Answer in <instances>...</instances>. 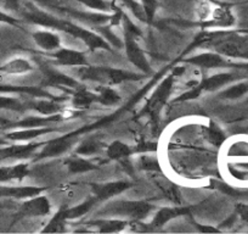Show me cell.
Masks as SVG:
<instances>
[{"label":"cell","mask_w":248,"mask_h":234,"mask_svg":"<svg viewBox=\"0 0 248 234\" xmlns=\"http://www.w3.org/2000/svg\"><path fill=\"white\" fill-rule=\"evenodd\" d=\"M154 206L145 201H129V200H118V201L109 202L105 207L97 211L100 215L107 216H119L125 217L132 221H140L145 218Z\"/></svg>","instance_id":"obj_1"},{"label":"cell","mask_w":248,"mask_h":234,"mask_svg":"<svg viewBox=\"0 0 248 234\" xmlns=\"http://www.w3.org/2000/svg\"><path fill=\"white\" fill-rule=\"evenodd\" d=\"M78 75L82 80L93 81V82L101 83V84H119V83L127 82V81L139 80L140 76L135 73L125 72V71L117 70L109 67H83L78 71Z\"/></svg>","instance_id":"obj_2"},{"label":"cell","mask_w":248,"mask_h":234,"mask_svg":"<svg viewBox=\"0 0 248 234\" xmlns=\"http://www.w3.org/2000/svg\"><path fill=\"white\" fill-rule=\"evenodd\" d=\"M56 30L63 31V32L68 33V34H71L72 37L78 38V39H82L90 50H97V49L111 50L109 44L101 37V35L97 34V33L95 32H92V31L89 30H85V28L80 27V26L76 25V23L70 22V21L60 20L59 18Z\"/></svg>","instance_id":"obj_3"},{"label":"cell","mask_w":248,"mask_h":234,"mask_svg":"<svg viewBox=\"0 0 248 234\" xmlns=\"http://www.w3.org/2000/svg\"><path fill=\"white\" fill-rule=\"evenodd\" d=\"M173 84L174 75L168 76V77L157 87V89L155 90V93L149 99V101H147L146 106H145L144 109L145 114L151 116L152 118H156V117L158 116L162 107L164 106V104H166L167 100H168L169 95H170L171 89H173Z\"/></svg>","instance_id":"obj_4"},{"label":"cell","mask_w":248,"mask_h":234,"mask_svg":"<svg viewBox=\"0 0 248 234\" xmlns=\"http://www.w3.org/2000/svg\"><path fill=\"white\" fill-rule=\"evenodd\" d=\"M50 209H51V205H50L49 199L46 197H43L40 194L35 195V197L30 198L21 204L17 211V218L45 216V215L49 214Z\"/></svg>","instance_id":"obj_5"},{"label":"cell","mask_w":248,"mask_h":234,"mask_svg":"<svg viewBox=\"0 0 248 234\" xmlns=\"http://www.w3.org/2000/svg\"><path fill=\"white\" fill-rule=\"evenodd\" d=\"M124 45H125V52H127V56L130 63L134 66H137L142 72H151V66H150L149 61H147L144 51L138 45L134 35L124 34Z\"/></svg>","instance_id":"obj_6"},{"label":"cell","mask_w":248,"mask_h":234,"mask_svg":"<svg viewBox=\"0 0 248 234\" xmlns=\"http://www.w3.org/2000/svg\"><path fill=\"white\" fill-rule=\"evenodd\" d=\"M61 13L66 14V15H70L71 17L76 18V20L84 21L87 23H92L94 26L99 25H105V23L109 22L111 20V14H105V13H88V11H78V10H72L70 8H63V6H60L57 9Z\"/></svg>","instance_id":"obj_7"},{"label":"cell","mask_w":248,"mask_h":234,"mask_svg":"<svg viewBox=\"0 0 248 234\" xmlns=\"http://www.w3.org/2000/svg\"><path fill=\"white\" fill-rule=\"evenodd\" d=\"M128 188H130V183L119 181V182H111L106 183V184L93 185V192H94L95 199L97 201H102V200H108L116 195L121 194Z\"/></svg>","instance_id":"obj_8"},{"label":"cell","mask_w":248,"mask_h":234,"mask_svg":"<svg viewBox=\"0 0 248 234\" xmlns=\"http://www.w3.org/2000/svg\"><path fill=\"white\" fill-rule=\"evenodd\" d=\"M44 192V188L32 187H11V185H0V198H11V199H30Z\"/></svg>","instance_id":"obj_9"},{"label":"cell","mask_w":248,"mask_h":234,"mask_svg":"<svg viewBox=\"0 0 248 234\" xmlns=\"http://www.w3.org/2000/svg\"><path fill=\"white\" fill-rule=\"evenodd\" d=\"M39 144L35 143H27V144H15L9 147L0 148V160L4 159H26L33 155V152L38 149Z\"/></svg>","instance_id":"obj_10"},{"label":"cell","mask_w":248,"mask_h":234,"mask_svg":"<svg viewBox=\"0 0 248 234\" xmlns=\"http://www.w3.org/2000/svg\"><path fill=\"white\" fill-rule=\"evenodd\" d=\"M52 128H42V127H35V128H20V130L11 131L4 134L6 140H11V142H28L34 138L40 137L43 134L52 132Z\"/></svg>","instance_id":"obj_11"},{"label":"cell","mask_w":248,"mask_h":234,"mask_svg":"<svg viewBox=\"0 0 248 234\" xmlns=\"http://www.w3.org/2000/svg\"><path fill=\"white\" fill-rule=\"evenodd\" d=\"M55 59L60 65L63 66H87V59L84 54L77 50L72 49H61L56 50Z\"/></svg>","instance_id":"obj_12"},{"label":"cell","mask_w":248,"mask_h":234,"mask_svg":"<svg viewBox=\"0 0 248 234\" xmlns=\"http://www.w3.org/2000/svg\"><path fill=\"white\" fill-rule=\"evenodd\" d=\"M190 214V210L187 207H184L178 205L174 207H162L157 211L156 216L152 219V226L154 227H161L169 222L170 219L178 218L180 216H186Z\"/></svg>","instance_id":"obj_13"},{"label":"cell","mask_w":248,"mask_h":234,"mask_svg":"<svg viewBox=\"0 0 248 234\" xmlns=\"http://www.w3.org/2000/svg\"><path fill=\"white\" fill-rule=\"evenodd\" d=\"M33 40L35 44L43 50L52 51V50H59L61 45V40L56 33L49 32V31H37L32 34Z\"/></svg>","instance_id":"obj_14"},{"label":"cell","mask_w":248,"mask_h":234,"mask_svg":"<svg viewBox=\"0 0 248 234\" xmlns=\"http://www.w3.org/2000/svg\"><path fill=\"white\" fill-rule=\"evenodd\" d=\"M30 173L27 164H17L14 166H0V183L10 181H22Z\"/></svg>","instance_id":"obj_15"},{"label":"cell","mask_w":248,"mask_h":234,"mask_svg":"<svg viewBox=\"0 0 248 234\" xmlns=\"http://www.w3.org/2000/svg\"><path fill=\"white\" fill-rule=\"evenodd\" d=\"M71 144H72V140H71L68 137L59 138V139L51 140V142L45 144V147L43 148L42 151L38 154L37 159H45V157L59 156V155L63 154V152L71 147Z\"/></svg>","instance_id":"obj_16"},{"label":"cell","mask_w":248,"mask_h":234,"mask_svg":"<svg viewBox=\"0 0 248 234\" xmlns=\"http://www.w3.org/2000/svg\"><path fill=\"white\" fill-rule=\"evenodd\" d=\"M33 66L25 57H15L0 66V75H23L31 72Z\"/></svg>","instance_id":"obj_17"},{"label":"cell","mask_w":248,"mask_h":234,"mask_svg":"<svg viewBox=\"0 0 248 234\" xmlns=\"http://www.w3.org/2000/svg\"><path fill=\"white\" fill-rule=\"evenodd\" d=\"M45 84L52 85V87H66V88H76L78 85L77 81L71 78L70 76H66L57 71L50 70L49 67L44 68Z\"/></svg>","instance_id":"obj_18"},{"label":"cell","mask_w":248,"mask_h":234,"mask_svg":"<svg viewBox=\"0 0 248 234\" xmlns=\"http://www.w3.org/2000/svg\"><path fill=\"white\" fill-rule=\"evenodd\" d=\"M186 61L192 64V65H196L204 68L220 67V66L225 65V61H224L223 57L219 54H214V52H203V54L190 57V59H187Z\"/></svg>","instance_id":"obj_19"},{"label":"cell","mask_w":248,"mask_h":234,"mask_svg":"<svg viewBox=\"0 0 248 234\" xmlns=\"http://www.w3.org/2000/svg\"><path fill=\"white\" fill-rule=\"evenodd\" d=\"M0 93H3V94H27L37 98H50V99H54L51 94L44 92L42 88L35 87H20V85L0 84Z\"/></svg>","instance_id":"obj_20"},{"label":"cell","mask_w":248,"mask_h":234,"mask_svg":"<svg viewBox=\"0 0 248 234\" xmlns=\"http://www.w3.org/2000/svg\"><path fill=\"white\" fill-rule=\"evenodd\" d=\"M60 116H50V117H26L23 120L17 121V122H10L6 127L10 128H35V127H43V126H46L47 123L54 122V121H59Z\"/></svg>","instance_id":"obj_21"},{"label":"cell","mask_w":248,"mask_h":234,"mask_svg":"<svg viewBox=\"0 0 248 234\" xmlns=\"http://www.w3.org/2000/svg\"><path fill=\"white\" fill-rule=\"evenodd\" d=\"M90 226H94L97 231L101 233H114V232L123 231L128 226L127 221L123 219H113V218H105V219H95L90 222Z\"/></svg>","instance_id":"obj_22"},{"label":"cell","mask_w":248,"mask_h":234,"mask_svg":"<svg viewBox=\"0 0 248 234\" xmlns=\"http://www.w3.org/2000/svg\"><path fill=\"white\" fill-rule=\"evenodd\" d=\"M236 76L233 73H218V75L211 76V77L206 78L204 81H202L200 84H201L202 89L208 90V92H213L217 90L218 88H221L223 85L228 84L231 81L235 80Z\"/></svg>","instance_id":"obj_23"},{"label":"cell","mask_w":248,"mask_h":234,"mask_svg":"<svg viewBox=\"0 0 248 234\" xmlns=\"http://www.w3.org/2000/svg\"><path fill=\"white\" fill-rule=\"evenodd\" d=\"M130 154H132V149L127 144L118 142V140L109 144V147L107 148V156L111 160L121 161L122 164L129 160Z\"/></svg>","instance_id":"obj_24"},{"label":"cell","mask_w":248,"mask_h":234,"mask_svg":"<svg viewBox=\"0 0 248 234\" xmlns=\"http://www.w3.org/2000/svg\"><path fill=\"white\" fill-rule=\"evenodd\" d=\"M96 101V94L85 89H78L72 98V105L76 109H88Z\"/></svg>","instance_id":"obj_25"},{"label":"cell","mask_w":248,"mask_h":234,"mask_svg":"<svg viewBox=\"0 0 248 234\" xmlns=\"http://www.w3.org/2000/svg\"><path fill=\"white\" fill-rule=\"evenodd\" d=\"M156 184L161 188V190L163 192V194L170 200L171 202L176 205H180L181 199H180V194H179L178 189H176L175 185L173 183L169 182L168 180H166L164 177L162 178H157L156 180Z\"/></svg>","instance_id":"obj_26"},{"label":"cell","mask_w":248,"mask_h":234,"mask_svg":"<svg viewBox=\"0 0 248 234\" xmlns=\"http://www.w3.org/2000/svg\"><path fill=\"white\" fill-rule=\"evenodd\" d=\"M66 209H60L59 211L55 214V216L50 219V222L47 223V226L43 229V232H46V233H59V232H65V222H66V215H65Z\"/></svg>","instance_id":"obj_27"},{"label":"cell","mask_w":248,"mask_h":234,"mask_svg":"<svg viewBox=\"0 0 248 234\" xmlns=\"http://www.w3.org/2000/svg\"><path fill=\"white\" fill-rule=\"evenodd\" d=\"M66 165H67L68 171L72 172V173H83V172L92 171L95 168L94 164L79 156H73L68 159L66 161Z\"/></svg>","instance_id":"obj_28"},{"label":"cell","mask_w":248,"mask_h":234,"mask_svg":"<svg viewBox=\"0 0 248 234\" xmlns=\"http://www.w3.org/2000/svg\"><path fill=\"white\" fill-rule=\"evenodd\" d=\"M31 107L33 110H35L39 114L45 115V116H51V115L57 114L60 111V105L57 102L54 101V99L51 100H37V101H33L31 104Z\"/></svg>","instance_id":"obj_29"},{"label":"cell","mask_w":248,"mask_h":234,"mask_svg":"<svg viewBox=\"0 0 248 234\" xmlns=\"http://www.w3.org/2000/svg\"><path fill=\"white\" fill-rule=\"evenodd\" d=\"M96 101L105 106H111L116 105L121 101V97L114 89L109 87H102L99 89V94L96 95Z\"/></svg>","instance_id":"obj_30"},{"label":"cell","mask_w":248,"mask_h":234,"mask_svg":"<svg viewBox=\"0 0 248 234\" xmlns=\"http://www.w3.org/2000/svg\"><path fill=\"white\" fill-rule=\"evenodd\" d=\"M97 200L94 198H92V199L87 200V201L82 202L80 205H78V206L76 207H72V209H66L65 210V215H66V218L67 219H75V218H79V217L84 216L87 212H89V210L92 209L93 206H94L95 204H96Z\"/></svg>","instance_id":"obj_31"},{"label":"cell","mask_w":248,"mask_h":234,"mask_svg":"<svg viewBox=\"0 0 248 234\" xmlns=\"http://www.w3.org/2000/svg\"><path fill=\"white\" fill-rule=\"evenodd\" d=\"M204 134H206V138L209 140V143L213 144L214 147H220L224 143V140H225L224 133L221 132L220 128H219L214 122H211L208 127H206Z\"/></svg>","instance_id":"obj_32"},{"label":"cell","mask_w":248,"mask_h":234,"mask_svg":"<svg viewBox=\"0 0 248 234\" xmlns=\"http://www.w3.org/2000/svg\"><path fill=\"white\" fill-rule=\"evenodd\" d=\"M0 110L21 112L25 110V105L17 98L10 97V95H4L3 93H0Z\"/></svg>","instance_id":"obj_33"},{"label":"cell","mask_w":248,"mask_h":234,"mask_svg":"<svg viewBox=\"0 0 248 234\" xmlns=\"http://www.w3.org/2000/svg\"><path fill=\"white\" fill-rule=\"evenodd\" d=\"M119 1H121L125 8L129 9V10L132 11L133 15H134L138 20L147 23L146 14H145L141 3H138V1H135V0H119Z\"/></svg>","instance_id":"obj_34"},{"label":"cell","mask_w":248,"mask_h":234,"mask_svg":"<svg viewBox=\"0 0 248 234\" xmlns=\"http://www.w3.org/2000/svg\"><path fill=\"white\" fill-rule=\"evenodd\" d=\"M101 149V144H100L97 140L95 139H88L84 140L79 147L77 148L76 152L78 155H83V156H87V155H92L97 152L99 150Z\"/></svg>","instance_id":"obj_35"},{"label":"cell","mask_w":248,"mask_h":234,"mask_svg":"<svg viewBox=\"0 0 248 234\" xmlns=\"http://www.w3.org/2000/svg\"><path fill=\"white\" fill-rule=\"evenodd\" d=\"M248 92V82L246 83H240L237 85H233V87L229 88L225 92H223L220 94L221 98L224 99H237V98L242 97L243 94Z\"/></svg>","instance_id":"obj_36"},{"label":"cell","mask_w":248,"mask_h":234,"mask_svg":"<svg viewBox=\"0 0 248 234\" xmlns=\"http://www.w3.org/2000/svg\"><path fill=\"white\" fill-rule=\"evenodd\" d=\"M76 1L83 4V5L87 6L88 9H92V10L101 11V13L111 11L112 4H109L106 0H76Z\"/></svg>","instance_id":"obj_37"},{"label":"cell","mask_w":248,"mask_h":234,"mask_svg":"<svg viewBox=\"0 0 248 234\" xmlns=\"http://www.w3.org/2000/svg\"><path fill=\"white\" fill-rule=\"evenodd\" d=\"M96 28H97V31H99L100 35H101L104 39L108 40V42L111 43V44H113L114 47H117V48L122 47V42L119 40V38L117 37V35L114 34L111 30H109V27H107V26H104V25H99V26H96Z\"/></svg>","instance_id":"obj_38"},{"label":"cell","mask_w":248,"mask_h":234,"mask_svg":"<svg viewBox=\"0 0 248 234\" xmlns=\"http://www.w3.org/2000/svg\"><path fill=\"white\" fill-rule=\"evenodd\" d=\"M140 3H141L145 14H146L147 23H152L155 15H156L157 8H158V1L157 0H141Z\"/></svg>","instance_id":"obj_39"},{"label":"cell","mask_w":248,"mask_h":234,"mask_svg":"<svg viewBox=\"0 0 248 234\" xmlns=\"http://www.w3.org/2000/svg\"><path fill=\"white\" fill-rule=\"evenodd\" d=\"M121 23L123 25L124 34H130V35H134V37L141 34V32H140V30L138 28V26L134 25V22L128 17L127 14H124V13L122 14Z\"/></svg>","instance_id":"obj_40"},{"label":"cell","mask_w":248,"mask_h":234,"mask_svg":"<svg viewBox=\"0 0 248 234\" xmlns=\"http://www.w3.org/2000/svg\"><path fill=\"white\" fill-rule=\"evenodd\" d=\"M138 165L140 166V168L142 169H149V171H158L159 165L158 162L155 159L150 156H141L138 161Z\"/></svg>","instance_id":"obj_41"},{"label":"cell","mask_w":248,"mask_h":234,"mask_svg":"<svg viewBox=\"0 0 248 234\" xmlns=\"http://www.w3.org/2000/svg\"><path fill=\"white\" fill-rule=\"evenodd\" d=\"M33 3L39 5L40 8L44 9H52V10H57L61 6V1L60 0H32Z\"/></svg>","instance_id":"obj_42"},{"label":"cell","mask_w":248,"mask_h":234,"mask_svg":"<svg viewBox=\"0 0 248 234\" xmlns=\"http://www.w3.org/2000/svg\"><path fill=\"white\" fill-rule=\"evenodd\" d=\"M203 92V89H202L201 84L196 85L195 88H192L191 90H189V92H186L185 94L180 95V97L178 98V101H183V100H190V99H196V98H199V95L201 94V93Z\"/></svg>","instance_id":"obj_43"},{"label":"cell","mask_w":248,"mask_h":234,"mask_svg":"<svg viewBox=\"0 0 248 234\" xmlns=\"http://www.w3.org/2000/svg\"><path fill=\"white\" fill-rule=\"evenodd\" d=\"M0 23H5V25L15 26V27H20V23L18 20H16L14 16H11L10 14L5 13V11L0 10Z\"/></svg>","instance_id":"obj_44"},{"label":"cell","mask_w":248,"mask_h":234,"mask_svg":"<svg viewBox=\"0 0 248 234\" xmlns=\"http://www.w3.org/2000/svg\"><path fill=\"white\" fill-rule=\"evenodd\" d=\"M236 211H237V214L240 215L241 218H242L243 221L248 222V205H243V204L237 205Z\"/></svg>","instance_id":"obj_45"},{"label":"cell","mask_w":248,"mask_h":234,"mask_svg":"<svg viewBox=\"0 0 248 234\" xmlns=\"http://www.w3.org/2000/svg\"><path fill=\"white\" fill-rule=\"evenodd\" d=\"M20 1L21 0H5V6L9 10H18L20 9Z\"/></svg>","instance_id":"obj_46"},{"label":"cell","mask_w":248,"mask_h":234,"mask_svg":"<svg viewBox=\"0 0 248 234\" xmlns=\"http://www.w3.org/2000/svg\"><path fill=\"white\" fill-rule=\"evenodd\" d=\"M199 229L201 232H218V229L213 228V227H200Z\"/></svg>","instance_id":"obj_47"},{"label":"cell","mask_w":248,"mask_h":234,"mask_svg":"<svg viewBox=\"0 0 248 234\" xmlns=\"http://www.w3.org/2000/svg\"><path fill=\"white\" fill-rule=\"evenodd\" d=\"M10 123V121L5 120V118H3V117H0V127L3 128V127H6V126Z\"/></svg>","instance_id":"obj_48"},{"label":"cell","mask_w":248,"mask_h":234,"mask_svg":"<svg viewBox=\"0 0 248 234\" xmlns=\"http://www.w3.org/2000/svg\"><path fill=\"white\" fill-rule=\"evenodd\" d=\"M0 209H3V206H0Z\"/></svg>","instance_id":"obj_49"}]
</instances>
